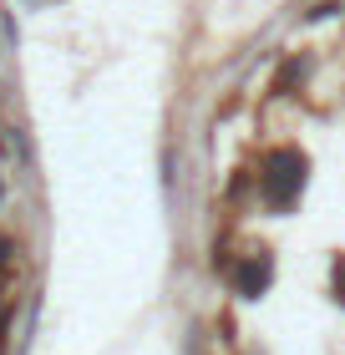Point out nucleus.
Masks as SVG:
<instances>
[{
  "label": "nucleus",
  "mask_w": 345,
  "mask_h": 355,
  "mask_svg": "<svg viewBox=\"0 0 345 355\" xmlns=\"http://www.w3.org/2000/svg\"><path fill=\"white\" fill-rule=\"evenodd\" d=\"M305 153H294V148H279L269 163H264V193H269V203L274 208H289L294 198H300V188H305Z\"/></svg>",
  "instance_id": "nucleus-1"
},
{
  "label": "nucleus",
  "mask_w": 345,
  "mask_h": 355,
  "mask_svg": "<svg viewBox=\"0 0 345 355\" xmlns=\"http://www.w3.org/2000/svg\"><path fill=\"white\" fill-rule=\"evenodd\" d=\"M269 274H274L269 254H249V259L239 264V274H234L239 295H244V300H259V295H264V289H269Z\"/></svg>",
  "instance_id": "nucleus-2"
},
{
  "label": "nucleus",
  "mask_w": 345,
  "mask_h": 355,
  "mask_svg": "<svg viewBox=\"0 0 345 355\" xmlns=\"http://www.w3.org/2000/svg\"><path fill=\"white\" fill-rule=\"evenodd\" d=\"M335 289H340V304H345V259H335Z\"/></svg>",
  "instance_id": "nucleus-3"
}]
</instances>
